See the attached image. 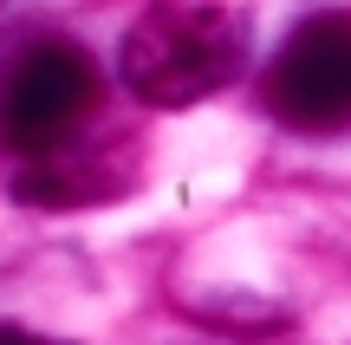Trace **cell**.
<instances>
[{
    "label": "cell",
    "instance_id": "obj_2",
    "mask_svg": "<svg viewBox=\"0 0 351 345\" xmlns=\"http://www.w3.org/2000/svg\"><path fill=\"white\" fill-rule=\"evenodd\" d=\"M104 72L85 46L72 39H39L20 59L7 65V85H0V137L13 156H39L52 143L78 137L85 117L98 111Z\"/></svg>",
    "mask_w": 351,
    "mask_h": 345
},
{
    "label": "cell",
    "instance_id": "obj_4",
    "mask_svg": "<svg viewBox=\"0 0 351 345\" xmlns=\"http://www.w3.org/2000/svg\"><path fill=\"white\" fill-rule=\"evenodd\" d=\"M130 189H137V150L111 137H85V130L39 156H20L13 169V195L26 209H91Z\"/></svg>",
    "mask_w": 351,
    "mask_h": 345
},
{
    "label": "cell",
    "instance_id": "obj_3",
    "mask_svg": "<svg viewBox=\"0 0 351 345\" xmlns=\"http://www.w3.org/2000/svg\"><path fill=\"white\" fill-rule=\"evenodd\" d=\"M267 111L287 130L351 124V13H313L267 65Z\"/></svg>",
    "mask_w": 351,
    "mask_h": 345
},
{
    "label": "cell",
    "instance_id": "obj_5",
    "mask_svg": "<svg viewBox=\"0 0 351 345\" xmlns=\"http://www.w3.org/2000/svg\"><path fill=\"white\" fill-rule=\"evenodd\" d=\"M0 345H65V339H39V333H20V326H0Z\"/></svg>",
    "mask_w": 351,
    "mask_h": 345
},
{
    "label": "cell",
    "instance_id": "obj_1",
    "mask_svg": "<svg viewBox=\"0 0 351 345\" xmlns=\"http://www.w3.org/2000/svg\"><path fill=\"white\" fill-rule=\"evenodd\" d=\"M247 59V7L241 0H150L130 20L117 78L137 104L182 111L228 85Z\"/></svg>",
    "mask_w": 351,
    "mask_h": 345
}]
</instances>
